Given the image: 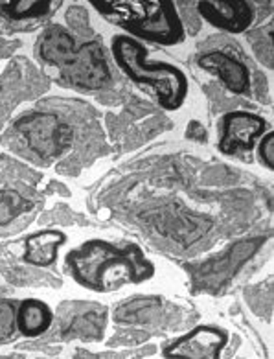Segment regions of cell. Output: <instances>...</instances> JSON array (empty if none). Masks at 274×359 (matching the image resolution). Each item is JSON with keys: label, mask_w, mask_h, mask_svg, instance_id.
<instances>
[{"label": "cell", "mask_w": 274, "mask_h": 359, "mask_svg": "<svg viewBox=\"0 0 274 359\" xmlns=\"http://www.w3.org/2000/svg\"><path fill=\"white\" fill-rule=\"evenodd\" d=\"M64 264L74 282L94 293H109L123 284H142L155 275V266L137 243L87 240L67 252Z\"/></svg>", "instance_id": "obj_1"}, {"label": "cell", "mask_w": 274, "mask_h": 359, "mask_svg": "<svg viewBox=\"0 0 274 359\" xmlns=\"http://www.w3.org/2000/svg\"><path fill=\"white\" fill-rule=\"evenodd\" d=\"M35 55L57 69L64 83L78 90H100L111 83V67L100 41L79 43L63 26L52 25L35 45Z\"/></svg>", "instance_id": "obj_2"}, {"label": "cell", "mask_w": 274, "mask_h": 359, "mask_svg": "<svg viewBox=\"0 0 274 359\" xmlns=\"http://www.w3.org/2000/svg\"><path fill=\"white\" fill-rule=\"evenodd\" d=\"M93 8L111 25L125 30L137 41L164 46L181 45L186 30L177 4L166 0H94Z\"/></svg>", "instance_id": "obj_3"}, {"label": "cell", "mask_w": 274, "mask_h": 359, "mask_svg": "<svg viewBox=\"0 0 274 359\" xmlns=\"http://www.w3.org/2000/svg\"><path fill=\"white\" fill-rule=\"evenodd\" d=\"M113 60L118 69L132 83L144 85L155 93L157 102L166 111H179L190 93L186 74L179 67L166 61H151L147 48L128 35H114L111 43Z\"/></svg>", "instance_id": "obj_4"}, {"label": "cell", "mask_w": 274, "mask_h": 359, "mask_svg": "<svg viewBox=\"0 0 274 359\" xmlns=\"http://www.w3.org/2000/svg\"><path fill=\"white\" fill-rule=\"evenodd\" d=\"M17 133L32 151L44 161L61 157L72 146V129L52 113H29L15 123Z\"/></svg>", "instance_id": "obj_5"}, {"label": "cell", "mask_w": 274, "mask_h": 359, "mask_svg": "<svg viewBox=\"0 0 274 359\" xmlns=\"http://www.w3.org/2000/svg\"><path fill=\"white\" fill-rule=\"evenodd\" d=\"M265 241H267V236L235 241L234 245L226 247L225 252L205 262L193 275L197 290L216 291L219 285L231 280L232 276L241 269V266H245L247 260H250L256 252L260 251Z\"/></svg>", "instance_id": "obj_6"}, {"label": "cell", "mask_w": 274, "mask_h": 359, "mask_svg": "<svg viewBox=\"0 0 274 359\" xmlns=\"http://www.w3.org/2000/svg\"><path fill=\"white\" fill-rule=\"evenodd\" d=\"M228 332L219 326L199 325L162 348L164 359H221L228 344Z\"/></svg>", "instance_id": "obj_7"}, {"label": "cell", "mask_w": 274, "mask_h": 359, "mask_svg": "<svg viewBox=\"0 0 274 359\" xmlns=\"http://www.w3.org/2000/svg\"><path fill=\"white\" fill-rule=\"evenodd\" d=\"M267 133V120L250 111H231L221 120L219 151L223 155L252 151L256 142Z\"/></svg>", "instance_id": "obj_8"}, {"label": "cell", "mask_w": 274, "mask_h": 359, "mask_svg": "<svg viewBox=\"0 0 274 359\" xmlns=\"http://www.w3.org/2000/svg\"><path fill=\"white\" fill-rule=\"evenodd\" d=\"M197 15L212 25L217 30L228 34H243L254 25L256 11L252 2H221V0H203L196 4Z\"/></svg>", "instance_id": "obj_9"}, {"label": "cell", "mask_w": 274, "mask_h": 359, "mask_svg": "<svg viewBox=\"0 0 274 359\" xmlns=\"http://www.w3.org/2000/svg\"><path fill=\"white\" fill-rule=\"evenodd\" d=\"M61 6L48 0H0V22L6 32H32Z\"/></svg>", "instance_id": "obj_10"}, {"label": "cell", "mask_w": 274, "mask_h": 359, "mask_svg": "<svg viewBox=\"0 0 274 359\" xmlns=\"http://www.w3.org/2000/svg\"><path fill=\"white\" fill-rule=\"evenodd\" d=\"M197 65L203 70L217 76L221 83L234 94H249L250 90V70L243 60L225 50H208L197 55Z\"/></svg>", "instance_id": "obj_11"}, {"label": "cell", "mask_w": 274, "mask_h": 359, "mask_svg": "<svg viewBox=\"0 0 274 359\" xmlns=\"http://www.w3.org/2000/svg\"><path fill=\"white\" fill-rule=\"evenodd\" d=\"M67 243V234L57 229L35 231L25 238L22 262L34 267L54 266L59 256V249Z\"/></svg>", "instance_id": "obj_12"}, {"label": "cell", "mask_w": 274, "mask_h": 359, "mask_svg": "<svg viewBox=\"0 0 274 359\" xmlns=\"http://www.w3.org/2000/svg\"><path fill=\"white\" fill-rule=\"evenodd\" d=\"M54 325V311L44 300L25 299L15 308V330L22 337H41Z\"/></svg>", "instance_id": "obj_13"}, {"label": "cell", "mask_w": 274, "mask_h": 359, "mask_svg": "<svg viewBox=\"0 0 274 359\" xmlns=\"http://www.w3.org/2000/svg\"><path fill=\"white\" fill-rule=\"evenodd\" d=\"M105 315L107 311L103 310L100 304H88L87 310L81 313L74 315L67 328L63 330V335L69 339L72 337H83V339H100V335L105 326Z\"/></svg>", "instance_id": "obj_14"}, {"label": "cell", "mask_w": 274, "mask_h": 359, "mask_svg": "<svg viewBox=\"0 0 274 359\" xmlns=\"http://www.w3.org/2000/svg\"><path fill=\"white\" fill-rule=\"evenodd\" d=\"M32 208V203L17 190H2L0 192V226L8 225L13 219Z\"/></svg>", "instance_id": "obj_15"}, {"label": "cell", "mask_w": 274, "mask_h": 359, "mask_svg": "<svg viewBox=\"0 0 274 359\" xmlns=\"http://www.w3.org/2000/svg\"><path fill=\"white\" fill-rule=\"evenodd\" d=\"M258 39L260 43L254 45V52L258 55V60L267 67L273 69V25H267L258 30Z\"/></svg>", "instance_id": "obj_16"}, {"label": "cell", "mask_w": 274, "mask_h": 359, "mask_svg": "<svg viewBox=\"0 0 274 359\" xmlns=\"http://www.w3.org/2000/svg\"><path fill=\"white\" fill-rule=\"evenodd\" d=\"M15 308L17 304L11 300H0V343L11 339L15 330Z\"/></svg>", "instance_id": "obj_17"}, {"label": "cell", "mask_w": 274, "mask_h": 359, "mask_svg": "<svg viewBox=\"0 0 274 359\" xmlns=\"http://www.w3.org/2000/svg\"><path fill=\"white\" fill-rule=\"evenodd\" d=\"M258 158L267 170H274V131H267L258 142Z\"/></svg>", "instance_id": "obj_18"}]
</instances>
